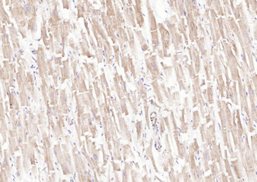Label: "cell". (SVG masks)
Masks as SVG:
<instances>
[{
  "mask_svg": "<svg viewBox=\"0 0 257 182\" xmlns=\"http://www.w3.org/2000/svg\"><path fill=\"white\" fill-rule=\"evenodd\" d=\"M44 49L41 47L38 49V52H37V58H38V67H39V71H40V76L41 78L44 77V74L47 71V63L45 62L44 59Z\"/></svg>",
  "mask_w": 257,
  "mask_h": 182,
  "instance_id": "1",
  "label": "cell"
},
{
  "mask_svg": "<svg viewBox=\"0 0 257 182\" xmlns=\"http://www.w3.org/2000/svg\"><path fill=\"white\" fill-rule=\"evenodd\" d=\"M68 60L63 62V68H62V79L61 83H63L64 81L67 79L70 78V69L68 67Z\"/></svg>",
  "mask_w": 257,
  "mask_h": 182,
  "instance_id": "2",
  "label": "cell"
},
{
  "mask_svg": "<svg viewBox=\"0 0 257 182\" xmlns=\"http://www.w3.org/2000/svg\"><path fill=\"white\" fill-rule=\"evenodd\" d=\"M60 108L62 109L63 112L64 113L68 112V106H67V97H66V90H62L60 92Z\"/></svg>",
  "mask_w": 257,
  "mask_h": 182,
  "instance_id": "3",
  "label": "cell"
},
{
  "mask_svg": "<svg viewBox=\"0 0 257 182\" xmlns=\"http://www.w3.org/2000/svg\"><path fill=\"white\" fill-rule=\"evenodd\" d=\"M49 95L51 98V104L52 105H57L58 104V90H55V87L51 86L49 88Z\"/></svg>",
  "mask_w": 257,
  "mask_h": 182,
  "instance_id": "4",
  "label": "cell"
},
{
  "mask_svg": "<svg viewBox=\"0 0 257 182\" xmlns=\"http://www.w3.org/2000/svg\"><path fill=\"white\" fill-rule=\"evenodd\" d=\"M28 30L32 32V34L35 33L37 30V24H36V18L35 17L31 18L28 21Z\"/></svg>",
  "mask_w": 257,
  "mask_h": 182,
  "instance_id": "5",
  "label": "cell"
},
{
  "mask_svg": "<svg viewBox=\"0 0 257 182\" xmlns=\"http://www.w3.org/2000/svg\"><path fill=\"white\" fill-rule=\"evenodd\" d=\"M2 51L4 54V57L5 59H10L12 56V49L10 45H3Z\"/></svg>",
  "mask_w": 257,
  "mask_h": 182,
  "instance_id": "6",
  "label": "cell"
},
{
  "mask_svg": "<svg viewBox=\"0 0 257 182\" xmlns=\"http://www.w3.org/2000/svg\"><path fill=\"white\" fill-rule=\"evenodd\" d=\"M1 18L2 23L7 22L8 24H11L10 21V18H9V16L7 15V13H6L5 10H4V7H3L2 1H1Z\"/></svg>",
  "mask_w": 257,
  "mask_h": 182,
  "instance_id": "7",
  "label": "cell"
},
{
  "mask_svg": "<svg viewBox=\"0 0 257 182\" xmlns=\"http://www.w3.org/2000/svg\"><path fill=\"white\" fill-rule=\"evenodd\" d=\"M41 38H42V39L44 40V44H45L46 46H49V41H48V40H47V27H46L45 24H44V25L42 27V28H41Z\"/></svg>",
  "mask_w": 257,
  "mask_h": 182,
  "instance_id": "8",
  "label": "cell"
},
{
  "mask_svg": "<svg viewBox=\"0 0 257 182\" xmlns=\"http://www.w3.org/2000/svg\"><path fill=\"white\" fill-rule=\"evenodd\" d=\"M10 35H11V38H12V41H14L15 38H16L17 36H18V34H17V30H16V28L14 27V26L12 24L11 27H10Z\"/></svg>",
  "mask_w": 257,
  "mask_h": 182,
  "instance_id": "9",
  "label": "cell"
},
{
  "mask_svg": "<svg viewBox=\"0 0 257 182\" xmlns=\"http://www.w3.org/2000/svg\"><path fill=\"white\" fill-rule=\"evenodd\" d=\"M1 41H2L3 45H9V39L8 35L6 33L1 35Z\"/></svg>",
  "mask_w": 257,
  "mask_h": 182,
  "instance_id": "10",
  "label": "cell"
},
{
  "mask_svg": "<svg viewBox=\"0 0 257 182\" xmlns=\"http://www.w3.org/2000/svg\"><path fill=\"white\" fill-rule=\"evenodd\" d=\"M78 18L82 16L83 17V13H84V7L82 5H78Z\"/></svg>",
  "mask_w": 257,
  "mask_h": 182,
  "instance_id": "11",
  "label": "cell"
},
{
  "mask_svg": "<svg viewBox=\"0 0 257 182\" xmlns=\"http://www.w3.org/2000/svg\"><path fill=\"white\" fill-rule=\"evenodd\" d=\"M68 1H65L63 0V7L66 9H69V4H68Z\"/></svg>",
  "mask_w": 257,
  "mask_h": 182,
  "instance_id": "12",
  "label": "cell"
},
{
  "mask_svg": "<svg viewBox=\"0 0 257 182\" xmlns=\"http://www.w3.org/2000/svg\"><path fill=\"white\" fill-rule=\"evenodd\" d=\"M55 63H56L57 65H58V66H60V65L61 64V58H55Z\"/></svg>",
  "mask_w": 257,
  "mask_h": 182,
  "instance_id": "13",
  "label": "cell"
}]
</instances>
